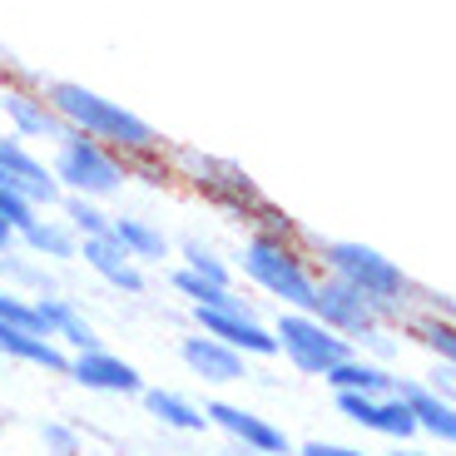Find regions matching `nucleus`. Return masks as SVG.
<instances>
[{
  "label": "nucleus",
  "mask_w": 456,
  "mask_h": 456,
  "mask_svg": "<svg viewBox=\"0 0 456 456\" xmlns=\"http://www.w3.org/2000/svg\"><path fill=\"white\" fill-rule=\"evenodd\" d=\"M45 90V100L55 104L60 125L75 129V134L85 139H100V144H110L119 159H144V154H164V134L149 119H139L134 110H125L119 100H110V94L90 90V85L80 80H50L40 85Z\"/></svg>",
  "instance_id": "nucleus-1"
},
{
  "label": "nucleus",
  "mask_w": 456,
  "mask_h": 456,
  "mask_svg": "<svg viewBox=\"0 0 456 456\" xmlns=\"http://www.w3.org/2000/svg\"><path fill=\"white\" fill-rule=\"evenodd\" d=\"M308 253H313V263H318V273H328V278H338V283H347L353 293H362L367 303L382 313V322H392V328H397V322L411 313V303H417L411 273L397 258H387L382 248H372V243H362V239H318Z\"/></svg>",
  "instance_id": "nucleus-2"
},
{
  "label": "nucleus",
  "mask_w": 456,
  "mask_h": 456,
  "mask_svg": "<svg viewBox=\"0 0 456 456\" xmlns=\"http://www.w3.org/2000/svg\"><path fill=\"white\" fill-rule=\"evenodd\" d=\"M233 273H243V283L258 288L263 297H273L278 308H308L313 288H318V263H313L303 239H273L258 228H243L239 248L228 253Z\"/></svg>",
  "instance_id": "nucleus-3"
},
{
  "label": "nucleus",
  "mask_w": 456,
  "mask_h": 456,
  "mask_svg": "<svg viewBox=\"0 0 456 456\" xmlns=\"http://www.w3.org/2000/svg\"><path fill=\"white\" fill-rule=\"evenodd\" d=\"M169 164H174V183H189L208 208H218L224 218H233V224H243V228H248L253 214L268 204L258 179H253L243 164L224 159V154H204V149L183 144L169 154Z\"/></svg>",
  "instance_id": "nucleus-4"
},
{
  "label": "nucleus",
  "mask_w": 456,
  "mask_h": 456,
  "mask_svg": "<svg viewBox=\"0 0 456 456\" xmlns=\"http://www.w3.org/2000/svg\"><path fill=\"white\" fill-rule=\"evenodd\" d=\"M45 164H50V174H55L60 194L94 199V204L125 194V183H129V164L119 159L110 144L85 139V134H75V129H65V134L55 139V149H50Z\"/></svg>",
  "instance_id": "nucleus-5"
},
{
  "label": "nucleus",
  "mask_w": 456,
  "mask_h": 456,
  "mask_svg": "<svg viewBox=\"0 0 456 456\" xmlns=\"http://www.w3.org/2000/svg\"><path fill=\"white\" fill-rule=\"evenodd\" d=\"M273 328V347L297 377H328L342 357H353V347L338 338L332 328H322L308 308H278V318L268 322Z\"/></svg>",
  "instance_id": "nucleus-6"
},
{
  "label": "nucleus",
  "mask_w": 456,
  "mask_h": 456,
  "mask_svg": "<svg viewBox=\"0 0 456 456\" xmlns=\"http://www.w3.org/2000/svg\"><path fill=\"white\" fill-rule=\"evenodd\" d=\"M189 318H194V328H199V332L218 338L224 347L243 353L248 362H258V357H278L268 318H263V313L253 308V297H243L239 288H228V293L218 297L214 308H189Z\"/></svg>",
  "instance_id": "nucleus-7"
},
{
  "label": "nucleus",
  "mask_w": 456,
  "mask_h": 456,
  "mask_svg": "<svg viewBox=\"0 0 456 456\" xmlns=\"http://www.w3.org/2000/svg\"><path fill=\"white\" fill-rule=\"evenodd\" d=\"M204 417H208V432H218L228 446H243V452H258V456H293V436L273 417H263V411L243 407V402L208 397Z\"/></svg>",
  "instance_id": "nucleus-8"
},
{
  "label": "nucleus",
  "mask_w": 456,
  "mask_h": 456,
  "mask_svg": "<svg viewBox=\"0 0 456 456\" xmlns=\"http://www.w3.org/2000/svg\"><path fill=\"white\" fill-rule=\"evenodd\" d=\"M308 313L322 322V328L338 332L347 347H357L362 338H372L377 328H392V322H382V313H377L362 293H353L347 283H338V278H328V273H318V288H313Z\"/></svg>",
  "instance_id": "nucleus-9"
},
{
  "label": "nucleus",
  "mask_w": 456,
  "mask_h": 456,
  "mask_svg": "<svg viewBox=\"0 0 456 456\" xmlns=\"http://www.w3.org/2000/svg\"><path fill=\"white\" fill-rule=\"evenodd\" d=\"M65 377L75 382V387L94 392V397H139V392L149 387L144 372H139L129 357H119L114 347H90V353H69L65 362Z\"/></svg>",
  "instance_id": "nucleus-10"
},
{
  "label": "nucleus",
  "mask_w": 456,
  "mask_h": 456,
  "mask_svg": "<svg viewBox=\"0 0 456 456\" xmlns=\"http://www.w3.org/2000/svg\"><path fill=\"white\" fill-rule=\"evenodd\" d=\"M0 183L15 189V194H20L25 204H35L40 214H50V208L65 199L60 183H55V174H50V164L15 134H0Z\"/></svg>",
  "instance_id": "nucleus-11"
},
{
  "label": "nucleus",
  "mask_w": 456,
  "mask_h": 456,
  "mask_svg": "<svg viewBox=\"0 0 456 456\" xmlns=\"http://www.w3.org/2000/svg\"><path fill=\"white\" fill-rule=\"evenodd\" d=\"M332 407H338L342 422H353L357 432L382 436L387 446L397 442H417V427H411L407 407H402L397 392H377V397H353V392H332Z\"/></svg>",
  "instance_id": "nucleus-12"
},
{
  "label": "nucleus",
  "mask_w": 456,
  "mask_h": 456,
  "mask_svg": "<svg viewBox=\"0 0 456 456\" xmlns=\"http://www.w3.org/2000/svg\"><path fill=\"white\" fill-rule=\"evenodd\" d=\"M179 362L194 382H204V387H214V392L248 382V357L224 347L218 338H208V332H199V328H189L179 338Z\"/></svg>",
  "instance_id": "nucleus-13"
},
{
  "label": "nucleus",
  "mask_w": 456,
  "mask_h": 456,
  "mask_svg": "<svg viewBox=\"0 0 456 456\" xmlns=\"http://www.w3.org/2000/svg\"><path fill=\"white\" fill-rule=\"evenodd\" d=\"M0 114H5L11 134L25 139V144H30V139H50V144H55V139L65 134L55 104H50L45 90H40V85H30V80H15V85H5V90H0Z\"/></svg>",
  "instance_id": "nucleus-14"
},
{
  "label": "nucleus",
  "mask_w": 456,
  "mask_h": 456,
  "mask_svg": "<svg viewBox=\"0 0 456 456\" xmlns=\"http://www.w3.org/2000/svg\"><path fill=\"white\" fill-rule=\"evenodd\" d=\"M397 397H402V407H407L411 427H417V442H432V446H442V452H452L456 446V402L436 397V392L422 387L417 377H402Z\"/></svg>",
  "instance_id": "nucleus-15"
},
{
  "label": "nucleus",
  "mask_w": 456,
  "mask_h": 456,
  "mask_svg": "<svg viewBox=\"0 0 456 456\" xmlns=\"http://www.w3.org/2000/svg\"><path fill=\"white\" fill-rule=\"evenodd\" d=\"M75 258L90 268L94 278H100L110 293H119V297H139L149 288V278H144V268H139L134 258H129L119 243L110 239V233H94V239H80V253Z\"/></svg>",
  "instance_id": "nucleus-16"
},
{
  "label": "nucleus",
  "mask_w": 456,
  "mask_h": 456,
  "mask_svg": "<svg viewBox=\"0 0 456 456\" xmlns=\"http://www.w3.org/2000/svg\"><path fill=\"white\" fill-rule=\"evenodd\" d=\"M35 308H40V328H45V338L60 342L65 353H90V347H104L100 328H94L90 313H85L69 293H45V297H35Z\"/></svg>",
  "instance_id": "nucleus-17"
},
{
  "label": "nucleus",
  "mask_w": 456,
  "mask_h": 456,
  "mask_svg": "<svg viewBox=\"0 0 456 456\" xmlns=\"http://www.w3.org/2000/svg\"><path fill=\"white\" fill-rule=\"evenodd\" d=\"M139 407L154 427L174 436H204L208 432V417H204V402H194L189 392L179 387H144L139 392Z\"/></svg>",
  "instance_id": "nucleus-18"
},
{
  "label": "nucleus",
  "mask_w": 456,
  "mask_h": 456,
  "mask_svg": "<svg viewBox=\"0 0 456 456\" xmlns=\"http://www.w3.org/2000/svg\"><path fill=\"white\" fill-rule=\"evenodd\" d=\"M110 239L119 243L139 268L174 258V239L154 224V218H144V214H110Z\"/></svg>",
  "instance_id": "nucleus-19"
},
{
  "label": "nucleus",
  "mask_w": 456,
  "mask_h": 456,
  "mask_svg": "<svg viewBox=\"0 0 456 456\" xmlns=\"http://www.w3.org/2000/svg\"><path fill=\"white\" fill-rule=\"evenodd\" d=\"M15 248L30 253V258H40L45 268H60V263H75V253H80V239L69 233L65 218H45V214H35L30 228H20L15 233Z\"/></svg>",
  "instance_id": "nucleus-20"
},
{
  "label": "nucleus",
  "mask_w": 456,
  "mask_h": 456,
  "mask_svg": "<svg viewBox=\"0 0 456 456\" xmlns=\"http://www.w3.org/2000/svg\"><path fill=\"white\" fill-rule=\"evenodd\" d=\"M397 367L387 362H372V357L353 353V357H342L338 367H332L328 377H322V387L328 392H353V397H377V392H397Z\"/></svg>",
  "instance_id": "nucleus-21"
},
{
  "label": "nucleus",
  "mask_w": 456,
  "mask_h": 456,
  "mask_svg": "<svg viewBox=\"0 0 456 456\" xmlns=\"http://www.w3.org/2000/svg\"><path fill=\"white\" fill-rule=\"evenodd\" d=\"M0 362H20V367H35V372H45V377H65L69 353L60 342L40 338V332H0Z\"/></svg>",
  "instance_id": "nucleus-22"
},
{
  "label": "nucleus",
  "mask_w": 456,
  "mask_h": 456,
  "mask_svg": "<svg viewBox=\"0 0 456 456\" xmlns=\"http://www.w3.org/2000/svg\"><path fill=\"white\" fill-rule=\"evenodd\" d=\"M402 342H417L432 362H456V318H436V313H417L397 322Z\"/></svg>",
  "instance_id": "nucleus-23"
},
{
  "label": "nucleus",
  "mask_w": 456,
  "mask_h": 456,
  "mask_svg": "<svg viewBox=\"0 0 456 456\" xmlns=\"http://www.w3.org/2000/svg\"><path fill=\"white\" fill-rule=\"evenodd\" d=\"M174 258H179V268L208 278V283L233 288V263H228V253L218 248L214 239H204V233H183V239L174 243Z\"/></svg>",
  "instance_id": "nucleus-24"
},
{
  "label": "nucleus",
  "mask_w": 456,
  "mask_h": 456,
  "mask_svg": "<svg viewBox=\"0 0 456 456\" xmlns=\"http://www.w3.org/2000/svg\"><path fill=\"white\" fill-rule=\"evenodd\" d=\"M0 288H15V293H25V297L65 293V288L55 283V268H45L40 258H30V253H20V248L0 253Z\"/></svg>",
  "instance_id": "nucleus-25"
},
{
  "label": "nucleus",
  "mask_w": 456,
  "mask_h": 456,
  "mask_svg": "<svg viewBox=\"0 0 456 456\" xmlns=\"http://www.w3.org/2000/svg\"><path fill=\"white\" fill-rule=\"evenodd\" d=\"M55 208H60V218L69 224V233H75V239H94V233H110V208L94 204V199H75V194H65Z\"/></svg>",
  "instance_id": "nucleus-26"
},
{
  "label": "nucleus",
  "mask_w": 456,
  "mask_h": 456,
  "mask_svg": "<svg viewBox=\"0 0 456 456\" xmlns=\"http://www.w3.org/2000/svg\"><path fill=\"white\" fill-rule=\"evenodd\" d=\"M35 442H40L45 456H85V432H80V422H69V417H50V422H40Z\"/></svg>",
  "instance_id": "nucleus-27"
},
{
  "label": "nucleus",
  "mask_w": 456,
  "mask_h": 456,
  "mask_svg": "<svg viewBox=\"0 0 456 456\" xmlns=\"http://www.w3.org/2000/svg\"><path fill=\"white\" fill-rule=\"evenodd\" d=\"M0 332H40V308H35V297L15 293V288H0Z\"/></svg>",
  "instance_id": "nucleus-28"
},
{
  "label": "nucleus",
  "mask_w": 456,
  "mask_h": 456,
  "mask_svg": "<svg viewBox=\"0 0 456 456\" xmlns=\"http://www.w3.org/2000/svg\"><path fill=\"white\" fill-rule=\"evenodd\" d=\"M169 288H174V297H183V308H214L218 297L228 293V288L208 283V278L189 273V268H174V273H169Z\"/></svg>",
  "instance_id": "nucleus-29"
},
{
  "label": "nucleus",
  "mask_w": 456,
  "mask_h": 456,
  "mask_svg": "<svg viewBox=\"0 0 456 456\" xmlns=\"http://www.w3.org/2000/svg\"><path fill=\"white\" fill-rule=\"evenodd\" d=\"M125 164H129V183H144V189H169L174 183L169 149L164 154H144V159H125Z\"/></svg>",
  "instance_id": "nucleus-30"
},
{
  "label": "nucleus",
  "mask_w": 456,
  "mask_h": 456,
  "mask_svg": "<svg viewBox=\"0 0 456 456\" xmlns=\"http://www.w3.org/2000/svg\"><path fill=\"white\" fill-rule=\"evenodd\" d=\"M248 228H258V233H273V239H303V233H297V218L288 214L283 204H273V199H268V204L253 214Z\"/></svg>",
  "instance_id": "nucleus-31"
},
{
  "label": "nucleus",
  "mask_w": 456,
  "mask_h": 456,
  "mask_svg": "<svg viewBox=\"0 0 456 456\" xmlns=\"http://www.w3.org/2000/svg\"><path fill=\"white\" fill-rule=\"evenodd\" d=\"M353 353H362V357H372V362H387V367H392V357L402 353V332H397V328H377L372 338L357 342Z\"/></svg>",
  "instance_id": "nucleus-32"
},
{
  "label": "nucleus",
  "mask_w": 456,
  "mask_h": 456,
  "mask_svg": "<svg viewBox=\"0 0 456 456\" xmlns=\"http://www.w3.org/2000/svg\"><path fill=\"white\" fill-rule=\"evenodd\" d=\"M35 214H40V208L25 204V199L15 194V189H5V183H0V218H5V224H11L15 233H20V228H30V224H35Z\"/></svg>",
  "instance_id": "nucleus-33"
},
{
  "label": "nucleus",
  "mask_w": 456,
  "mask_h": 456,
  "mask_svg": "<svg viewBox=\"0 0 456 456\" xmlns=\"http://www.w3.org/2000/svg\"><path fill=\"white\" fill-rule=\"evenodd\" d=\"M293 456H377V452L353 446V442H328V436H313V442L293 446Z\"/></svg>",
  "instance_id": "nucleus-34"
},
{
  "label": "nucleus",
  "mask_w": 456,
  "mask_h": 456,
  "mask_svg": "<svg viewBox=\"0 0 456 456\" xmlns=\"http://www.w3.org/2000/svg\"><path fill=\"white\" fill-rule=\"evenodd\" d=\"M417 382H422V387H432L436 397H452L456 402V362H432L422 377H417Z\"/></svg>",
  "instance_id": "nucleus-35"
},
{
  "label": "nucleus",
  "mask_w": 456,
  "mask_h": 456,
  "mask_svg": "<svg viewBox=\"0 0 456 456\" xmlns=\"http://www.w3.org/2000/svg\"><path fill=\"white\" fill-rule=\"evenodd\" d=\"M382 456H452V452H442V446H432V442H397Z\"/></svg>",
  "instance_id": "nucleus-36"
},
{
  "label": "nucleus",
  "mask_w": 456,
  "mask_h": 456,
  "mask_svg": "<svg viewBox=\"0 0 456 456\" xmlns=\"http://www.w3.org/2000/svg\"><path fill=\"white\" fill-rule=\"evenodd\" d=\"M11 248H15V228L0 218V253H11Z\"/></svg>",
  "instance_id": "nucleus-37"
},
{
  "label": "nucleus",
  "mask_w": 456,
  "mask_h": 456,
  "mask_svg": "<svg viewBox=\"0 0 456 456\" xmlns=\"http://www.w3.org/2000/svg\"><path fill=\"white\" fill-rule=\"evenodd\" d=\"M224 456H258V452H243V446H228L224 442Z\"/></svg>",
  "instance_id": "nucleus-38"
},
{
  "label": "nucleus",
  "mask_w": 456,
  "mask_h": 456,
  "mask_svg": "<svg viewBox=\"0 0 456 456\" xmlns=\"http://www.w3.org/2000/svg\"><path fill=\"white\" fill-rule=\"evenodd\" d=\"M85 456H119V452H85Z\"/></svg>",
  "instance_id": "nucleus-39"
},
{
  "label": "nucleus",
  "mask_w": 456,
  "mask_h": 456,
  "mask_svg": "<svg viewBox=\"0 0 456 456\" xmlns=\"http://www.w3.org/2000/svg\"><path fill=\"white\" fill-rule=\"evenodd\" d=\"M0 55H5V50H0ZM5 60H11V55H5Z\"/></svg>",
  "instance_id": "nucleus-40"
}]
</instances>
